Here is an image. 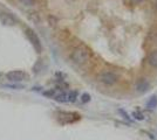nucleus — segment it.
<instances>
[{"mask_svg":"<svg viewBox=\"0 0 157 140\" xmlns=\"http://www.w3.org/2000/svg\"><path fill=\"white\" fill-rule=\"evenodd\" d=\"M90 56H92V54H90L89 48L86 47L85 45H80L76 48H74L72 55H71V59L76 66L82 67L88 63V61L90 60Z\"/></svg>","mask_w":157,"mask_h":140,"instance_id":"1","label":"nucleus"},{"mask_svg":"<svg viewBox=\"0 0 157 140\" xmlns=\"http://www.w3.org/2000/svg\"><path fill=\"white\" fill-rule=\"evenodd\" d=\"M118 78L120 77H118L117 74H115L114 71H109V70H105L98 75V81L108 87L115 85L118 82Z\"/></svg>","mask_w":157,"mask_h":140,"instance_id":"2","label":"nucleus"},{"mask_svg":"<svg viewBox=\"0 0 157 140\" xmlns=\"http://www.w3.org/2000/svg\"><path fill=\"white\" fill-rule=\"evenodd\" d=\"M25 34H26L27 39L29 40V42L32 43L33 48L35 49L36 53H41L42 50V46H41V42H40V39L38 36V34L33 31L32 28H26L25 29Z\"/></svg>","mask_w":157,"mask_h":140,"instance_id":"3","label":"nucleus"},{"mask_svg":"<svg viewBox=\"0 0 157 140\" xmlns=\"http://www.w3.org/2000/svg\"><path fill=\"white\" fill-rule=\"evenodd\" d=\"M0 21L5 26H15L18 23V20L13 14L5 12V11H0Z\"/></svg>","mask_w":157,"mask_h":140,"instance_id":"4","label":"nucleus"},{"mask_svg":"<svg viewBox=\"0 0 157 140\" xmlns=\"http://www.w3.org/2000/svg\"><path fill=\"white\" fill-rule=\"evenodd\" d=\"M6 77L11 82H22L28 77L26 73H24L22 70H13L6 74Z\"/></svg>","mask_w":157,"mask_h":140,"instance_id":"5","label":"nucleus"},{"mask_svg":"<svg viewBox=\"0 0 157 140\" xmlns=\"http://www.w3.org/2000/svg\"><path fill=\"white\" fill-rule=\"evenodd\" d=\"M150 88V83L147 78H141V80L137 81L136 83V91L140 93H144L147 92Z\"/></svg>","mask_w":157,"mask_h":140,"instance_id":"6","label":"nucleus"},{"mask_svg":"<svg viewBox=\"0 0 157 140\" xmlns=\"http://www.w3.org/2000/svg\"><path fill=\"white\" fill-rule=\"evenodd\" d=\"M147 62L151 68L157 69V50H152L149 53L148 57H147Z\"/></svg>","mask_w":157,"mask_h":140,"instance_id":"7","label":"nucleus"},{"mask_svg":"<svg viewBox=\"0 0 157 140\" xmlns=\"http://www.w3.org/2000/svg\"><path fill=\"white\" fill-rule=\"evenodd\" d=\"M73 113H71V112H60L59 113V118H58V119H62V118H67V119H68V117H71V116H72ZM74 117H80V116H78V114H74ZM78 118H73V119H69V123H73V121H75V120H78ZM61 124H68V120H63V121H62V123H61Z\"/></svg>","mask_w":157,"mask_h":140,"instance_id":"8","label":"nucleus"},{"mask_svg":"<svg viewBox=\"0 0 157 140\" xmlns=\"http://www.w3.org/2000/svg\"><path fill=\"white\" fill-rule=\"evenodd\" d=\"M54 99L56 100V102H60V103H66V102H68L67 100V93L66 92H61L59 95H55L54 96Z\"/></svg>","mask_w":157,"mask_h":140,"instance_id":"9","label":"nucleus"},{"mask_svg":"<svg viewBox=\"0 0 157 140\" xmlns=\"http://www.w3.org/2000/svg\"><path fill=\"white\" fill-rule=\"evenodd\" d=\"M76 98H78V91H69L67 93V100L68 102L73 103V102L76 100Z\"/></svg>","mask_w":157,"mask_h":140,"instance_id":"10","label":"nucleus"},{"mask_svg":"<svg viewBox=\"0 0 157 140\" xmlns=\"http://www.w3.org/2000/svg\"><path fill=\"white\" fill-rule=\"evenodd\" d=\"M157 106V97L156 96H152L150 98V100L148 102V107L149 109H155Z\"/></svg>","mask_w":157,"mask_h":140,"instance_id":"11","label":"nucleus"},{"mask_svg":"<svg viewBox=\"0 0 157 140\" xmlns=\"http://www.w3.org/2000/svg\"><path fill=\"white\" fill-rule=\"evenodd\" d=\"M19 1L24 6H27V7L34 6V4H35V0H19Z\"/></svg>","mask_w":157,"mask_h":140,"instance_id":"12","label":"nucleus"},{"mask_svg":"<svg viewBox=\"0 0 157 140\" xmlns=\"http://www.w3.org/2000/svg\"><path fill=\"white\" fill-rule=\"evenodd\" d=\"M89 100H90V95L83 93V95L81 96V102H82V103H88Z\"/></svg>","mask_w":157,"mask_h":140,"instance_id":"13","label":"nucleus"},{"mask_svg":"<svg viewBox=\"0 0 157 140\" xmlns=\"http://www.w3.org/2000/svg\"><path fill=\"white\" fill-rule=\"evenodd\" d=\"M136 119H138V120H143L144 119V116L142 113H140V112H134V114H132Z\"/></svg>","mask_w":157,"mask_h":140,"instance_id":"14","label":"nucleus"},{"mask_svg":"<svg viewBox=\"0 0 157 140\" xmlns=\"http://www.w3.org/2000/svg\"><path fill=\"white\" fill-rule=\"evenodd\" d=\"M45 96H48V97H53L54 98V96H55V91L54 90H51V91H46V92H44Z\"/></svg>","mask_w":157,"mask_h":140,"instance_id":"15","label":"nucleus"},{"mask_svg":"<svg viewBox=\"0 0 157 140\" xmlns=\"http://www.w3.org/2000/svg\"><path fill=\"white\" fill-rule=\"evenodd\" d=\"M144 0H131V2L132 4H136V5H138V4H142Z\"/></svg>","mask_w":157,"mask_h":140,"instance_id":"16","label":"nucleus"},{"mask_svg":"<svg viewBox=\"0 0 157 140\" xmlns=\"http://www.w3.org/2000/svg\"><path fill=\"white\" fill-rule=\"evenodd\" d=\"M0 77H1V74H0Z\"/></svg>","mask_w":157,"mask_h":140,"instance_id":"17","label":"nucleus"},{"mask_svg":"<svg viewBox=\"0 0 157 140\" xmlns=\"http://www.w3.org/2000/svg\"><path fill=\"white\" fill-rule=\"evenodd\" d=\"M156 5H157V0H156Z\"/></svg>","mask_w":157,"mask_h":140,"instance_id":"18","label":"nucleus"}]
</instances>
